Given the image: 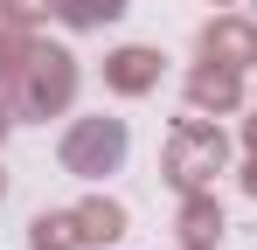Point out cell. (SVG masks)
<instances>
[{
	"mask_svg": "<svg viewBox=\"0 0 257 250\" xmlns=\"http://www.w3.org/2000/svg\"><path fill=\"white\" fill-rule=\"evenodd\" d=\"M118 153H125V125L118 118H90L70 139V167L77 174H104V167H118Z\"/></svg>",
	"mask_w": 257,
	"mask_h": 250,
	"instance_id": "cell-1",
	"label": "cell"
},
{
	"mask_svg": "<svg viewBox=\"0 0 257 250\" xmlns=\"http://www.w3.org/2000/svg\"><path fill=\"white\" fill-rule=\"evenodd\" d=\"M146 63L153 56H118V83H146Z\"/></svg>",
	"mask_w": 257,
	"mask_h": 250,
	"instance_id": "cell-2",
	"label": "cell"
}]
</instances>
